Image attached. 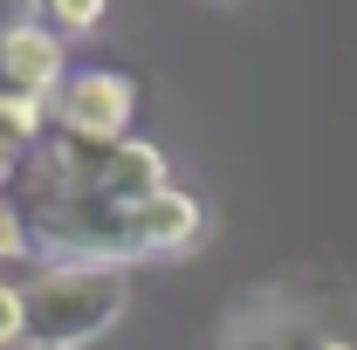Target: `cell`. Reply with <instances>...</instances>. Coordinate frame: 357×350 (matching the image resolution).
<instances>
[{
	"label": "cell",
	"instance_id": "6da1fadb",
	"mask_svg": "<svg viewBox=\"0 0 357 350\" xmlns=\"http://www.w3.org/2000/svg\"><path fill=\"white\" fill-rule=\"evenodd\" d=\"M21 296H28V344L21 350H89L117 330V316L131 303V268L35 261Z\"/></svg>",
	"mask_w": 357,
	"mask_h": 350
},
{
	"label": "cell",
	"instance_id": "7a4b0ae2",
	"mask_svg": "<svg viewBox=\"0 0 357 350\" xmlns=\"http://www.w3.org/2000/svg\"><path fill=\"white\" fill-rule=\"evenodd\" d=\"M35 261H89V268H131L144 261L131 206L96 199V192H35Z\"/></svg>",
	"mask_w": 357,
	"mask_h": 350
},
{
	"label": "cell",
	"instance_id": "3957f363",
	"mask_svg": "<svg viewBox=\"0 0 357 350\" xmlns=\"http://www.w3.org/2000/svg\"><path fill=\"white\" fill-rule=\"evenodd\" d=\"M137 124V83L124 69H83L55 89V131L83 144H124Z\"/></svg>",
	"mask_w": 357,
	"mask_h": 350
},
{
	"label": "cell",
	"instance_id": "277c9868",
	"mask_svg": "<svg viewBox=\"0 0 357 350\" xmlns=\"http://www.w3.org/2000/svg\"><path fill=\"white\" fill-rule=\"evenodd\" d=\"M330 337L310 303H289L282 289H255L220 323V350H316Z\"/></svg>",
	"mask_w": 357,
	"mask_h": 350
},
{
	"label": "cell",
	"instance_id": "5b68a950",
	"mask_svg": "<svg viewBox=\"0 0 357 350\" xmlns=\"http://www.w3.org/2000/svg\"><path fill=\"white\" fill-rule=\"evenodd\" d=\"M69 83V42L42 28V21H7L0 28V89H28V96H48Z\"/></svg>",
	"mask_w": 357,
	"mask_h": 350
},
{
	"label": "cell",
	"instance_id": "8992f818",
	"mask_svg": "<svg viewBox=\"0 0 357 350\" xmlns=\"http://www.w3.org/2000/svg\"><path fill=\"white\" fill-rule=\"evenodd\" d=\"M131 227H137L144 261H158V254H192L199 234H206V206H199L185 185H158L151 199L131 206Z\"/></svg>",
	"mask_w": 357,
	"mask_h": 350
},
{
	"label": "cell",
	"instance_id": "52a82bcc",
	"mask_svg": "<svg viewBox=\"0 0 357 350\" xmlns=\"http://www.w3.org/2000/svg\"><path fill=\"white\" fill-rule=\"evenodd\" d=\"M48 137H55V103L28 96V89H0V151L35 158Z\"/></svg>",
	"mask_w": 357,
	"mask_h": 350
},
{
	"label": "cell",
	"instance_id": "ba28073f",
	"mask_svg": "<svg viewBox=\"0 0 357 350\" xmlns=\"http://www.w3.org/2000/svg\"><path fill=\"white\" fill-rule=\"evenodd\" d=\"M14 14H21V21L55 28L62 42H83V35H96V28H103L110 0H14Z\"/></svg>",
	"mask_w": 357,
	"mask_h": 350
},
{
	"label": "cell",
	"instance_id": "9c48e42d",
	"mask_svg": "<svg viewBox=\"0 0 357 350\" xmlns=\"http://www.w3.org/2000/svg\"><path fill=\"white\" fill-rule=\"evenodd\" d=\"M14 261H35V227L14 199H0V268H14Z\"/></svg>",
	"mask_w": 357,
	"mask_h": 350
},
{
	"label": "cell",
	"instance_id": "30bf717a",
	"mask_svg": "<svg viewBox=\"0 0 357 350\" xmlns=\"http://www.w3.org/2000/svg\"><path fill=\"white\" fill-rule=\"evenodd\" d=\"M21 344H28V296H21V282L0 275V350H21Z\"/></svg>",
	"mask_w": 357,
	"mask_h": 350
},
{
	"label": "cell",
	"instance_id": "8fae6325",
	"mask_svg": "<svg viewBox=\"0 0 357 350\" xmlns=\"http://www.w3.org/2000/svg\"><path fill=\"white\" fill-rule=\"evenodd\" d=\"M7 185H21V158L14 151H0V199H7Z\"/></svg>",
	"mask_w": 357,
	"mask_h": 350
},
{
	"label": "cell",
	"instance_id": "7c38bea8",
	"mask_svg": "<svg viewBox=\"0 0 357 350\" xmlns=\"http://www.w3.org/2000/svg\"><path fill=\"white\" fill-rule=\"evenodd\" d=\"M316 350H357V337H344V330H330V337H323Z\"/></svg>",
	"mask_w": 357,
	"mask_h": 350
}]
</instances>
